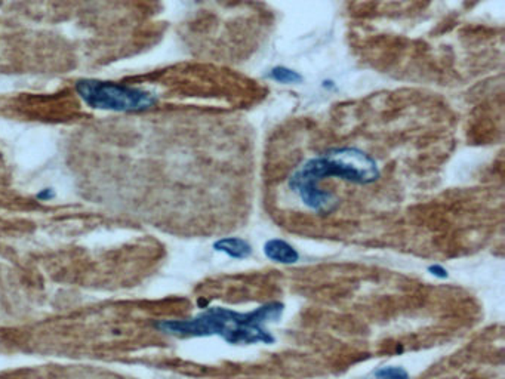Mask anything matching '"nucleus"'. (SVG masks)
I'll return each instance as SVG.
<instances>
[{"label": "nucleus", "mask_w": 505, "mask_h": 379, "mask_svg": "<svg viewBox=\"0 0 505 379\" xmlns=\"http://www.w3.org/2000/svg\"><path fill=\"white\" fill-rule=\"evenodd\" d=\"M331 176L351 184L369 185L380 178V167L372 156L359 148H331L296 167L289 178V188L304 206L314 212L329 214L336 207V198L332 193L324 192L322 183Z\"/></svg>", "instance_id": "1"}, {"label": "nucleus", "mask_w": 505, "mask_h": 379, "mask_svg": "<svg viewBox=\"0 0 505 379\" xmlns=\"http://www.w3.org/2000/svg\"><path fill=\"white\" fill-rule=\"evenodd\" d=\"M285 305L279 301L267 303L249 313H239L224 307H209L192 318L162 320L156 327L166 335L178 338L221 336L229 344H273L274 336L267 323L282 317Z\"/></svg>", "instance_id": "2"}, {"label": "nucleus", "mask_w": 505, "mask_h": 379, "mask_svg": "<svg viewBox=\"0 0 505 379\" xmlns=\"http://www.w3.org/2000/svg\"><path fill=\"white\" fill-rule=\"evenodd\" d=\"M76 92L91 108L117 113H141L157 104V96L143 88L82 79L76 82Z\"/></svg>", "instance_id": "3"}, {"label": "nucleus", "mask_w": 505, "mask_h": 379, "mask_svg": "<svg viewBox=\"0 0 505 379\" xmlns=\"http://www.w3.org/2000/svg\"><path fill=\"white\" fill-rule=\"evenodd\" d=\"M264 254L273 263L285 265L295 264L300 259V254L296 252V249L282 238H270L269 242H265Z\"/></svg>", "instance_id": "4"}, {"label": "nucleus", "mask_w": 505, "mask_h": 379, "mask_svg": "<svg viewBox=\"0 0 505 379\" xmlns=\"http://www.w3.org/2000/svg\"><path fill=\"white\" fill-rule=\"evenodd\" d=\"M216 252H223L233 259H246L252 255V246L240 237H225L214 243Z\"/></svg>", "instance_id": "5"}, {"label": "nucleus", "mask_w": 505, "mask_h": 379, "mask_svg": "<svg viewBox=\"0 0 505 379\" xmlns=\"http://www.w3.org/2000/svg\"><path fill=\"white\" fill-rule=\"evenodd\" d=\"M267 76H269L271 81L283 85H295L302 82V76L288 67H274Z\"/></svg>", "instance_id": "6"}, {"label": "nucleus", "mask_w": 505, "mask_h": 379, "mask_svg": "<svg viewBox=\"0 0 505 379\" xmlns=\"http://www.w3.org/2000/svg\"><path fill=\"white\" fill-rule=\"evenodd\" d=\"M375 379H409V373L400 366H385L373 372Z\"/></svg>", "instance_id": "7"}, {"label": "nucleus", "mask_w": 505, "mask_h": 379, "mask_svg": "<svg viewBox=\"0 0 505 379\" xmlns=\"http://www.w3.org/2000/svg\"><path fill=\"white\" fill-rule=\"evenodd\" d=\"M54 197H55V192L52 188H43L36 194V198H39V201H42V202L52 201Z\"/></svg>", "instance_id": "8"}, {"label": "nucleus", "mask_w": 505, "mask_h": 379, "mask_svg": "<svg viewBox=\"0 0 505 379\" xmlns=\"http://www.w3.org/2000/svg\"><path fill=\"white\" fill-rule=\"evenodd\" d=\"M429 272L434 276V277H439V278H446L448 277V272L444 270V268L439 264H434L431 267H429Z\"/></svg>", "instance_id": "9"}]
</instances>
